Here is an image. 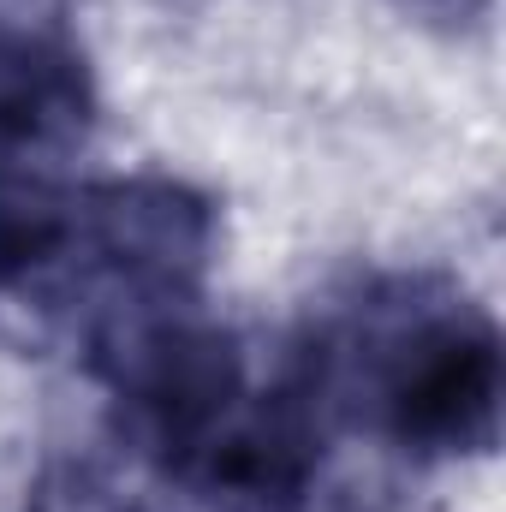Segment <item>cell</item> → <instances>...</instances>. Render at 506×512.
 I'll return each mask as SVG.
<instances>
[{"instance_id": "cell-1", "label": "cell", "mask_w": 506, "mask_h": 512, "mask_svg": "<svg viewBox=\"0 0 506 512\" xmlns=\"http://www.w3.org/2000/svg\"><path fill=\"white\" fill-rule=\"evenodd\" d=\"M483 399H489V352H447L423 382L405 393V423H417V429H453Z\"/></svg>"}]
</instances>
